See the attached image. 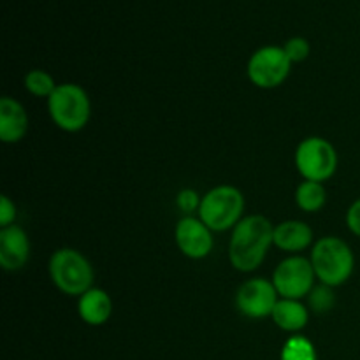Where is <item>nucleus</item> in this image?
I'll list each match as a JSON object with an SVG mask.
<instances>
[{"instance_id": "nucleus-1", "label": "nucleus", "mask_w": 360, "mask_h": 360, "mask_svg": "<svg viewBox=\"0 0 360 360\" xmlns=\"http://www.w3.org/2000/svg\"><path fill=\"white\" fill-rule=\"evenodd\" d=\"M274 245V225L262 214L245 217L232 229L229 260L241 273H252L262 266L267 252Z\"/></svg>"}, {"instance_id": "nucleus-2", "label": "nucleus", "mask_w": 360, "mask_h": 360, "mask_svg": "<svg viewBox=\"0 0 360 360\" xmlns=\"http://www.w3.org/2000/svg\"><path fill=\"white\" fill-rule=\"evenodd\" d=\"M316 280L327 287H341L352 278L355 269V255L348 243L336 236H327L313 245L309 257Z\"/></svg>"}, {"instance_id": "nucleus-3", "label": "nucleus", "mask_w": 360, "mask_h": 360, "mask_svg": "<svg viewBox=\"0 0 360 360\" xmlns=\"http://www.w3.org/2000/svg\"><path fill=\"white\" fill-rule=\"evenodd\" d=\"M51 122L63 132H79L88 125L91 102L86 90L76 83H62L48 98Z\"/></svg>"}, {"instance_id": "nucleus-4", "label": "nucleus", "mask_w": 360, "mask_h": 360, "mask_svg": "<svg viewBox=\"0 0 360 360\" xmlns=\"http://www.w3.org/2000/svg\"><path fill=\"white\" fill-rule=\"evenodd\" d=\"M49 276L60 292L81 297L91 288L95 274L83 253L74 248H60L49 259Z\"/></svg>"}, {"instance_id": "nucleus-5", "label": "nucleus", "mask_w": 360, "mask_h": 360, "mask_svg": "<svg viewBox=\"0 0 360 360\" xmlns=\"http://www.w3.org/2000/svg\"><path fill=\"white\" fill-rule=\"evenodd\" d=\"M197 213L213 232L229 231L243 220L245 195L232 185L214 186L202 195Z\"/></svg>"}, {"instance_id": "nucleus-6", "label": "nucleus", "mask_w": 360, "mask_h": 360, "mask_svg": "<svg viewBox=\"0 0 360 360\" xmlns=\"http://www.w3.org/2000/svg\"><path fill=\"white\" fill-rule=\"evenodd\" d=\"M336 148L323 137H306L295 150V167L306 181L323 183L338 171Z\"/></svg>"}, {"instance_id": "nucleus-7", "label": "nucleus", "mask_w": 360, "mask_h": 360, "mask_svg": "<svg viewBox=\"0 0 360 360\" xmlns=\"http://www.w3.org/2000/svg\"><path fill=\"white\" fill-rule=\"evenodd\" d=\"M290 69L292 62L281 46H264L250 56L246 74L255 86L273 90L287 81Z\"/></svg>"}, {"instance_id": "nucleus-8", "label": "nucleus", "mask_w": 360, "mask_h": 360, "mask_svg": "<svg viewBox=\"0 0 360 360\" xmlns=\"http://www.w3.org/2000/svg\"><path fill=\"white\" fill-rule=\"evenodd\" d=\"M315 280L316 274L311 260L301 255H292L278 264L271 281L281 299L301 301L315 288Z\"/></svg>"}, {"instance_id": "nucleus-9", "label": "nucleus", "mask_w": 360, "mask_h": 360, "mask_svg": "<svg viewBox=\"0 0 360 360\" xmlns=\"http://www.w3.org/2000/svg\"><path fill=\"white\" fill-rule=\"evenodd\" d=\"M273 281L266 278H252L246 280L236 294V306L245 316L253 320L266 319L273 315L276 302L280 301Z\"/></svg>"}, {"instance_id": "nucleus-10", "label": "nucleus", "mask_w": 360, "mask_h": 360, "mask_svg": "<svg viewBox=\"0 0 360 360\" xmlns=\"http://www.w3.org/2000/svg\"><path fill=\"white\" fill-rule=\"evenodd\" d=\"M179 252L193 260L206 259L214 246L213 231L199 217H185L178 221L174 231Z\"/></svg>"}, {"instance_id": "nucleus-11", "label": "nucleus", "mask_w": 360, "mask_h": 360, "mask_svg": "<svg viewBox=\"0 0 360 360\" xmlns=\"http://www.w3.org/2000/svg\"><path fill=\"white\" fill-rule=\"evenodd\" d=\"M30 259L27 232L16 224L0 231V266L6 271H20Z\"/></svg>"}, {"instance_id": "nucleus-12", "label": "nucleus", "mask_w": 360, "mask_h": 360, "mask_svg": "<svg viewBox=\"0 0 360 360\" xmlns=\"http://www.w3.org/2000/svg\"><path fill=\"white\" fill-rule=\"evenodd\" d=\"M28 132V115L13 97L0 101V139L6 144L20 143Z\"/></svg>"}, {"instance_id": "nucleus-13", "label": "nucleus", "mask_w": 360, "mask_h": 360, "mask_svg": "<svg viewBox=\"0 0 360 360\" xmlns=\"http://www.w3.org/2000/svg\"><path fill=\"white\" fill-rule=\"evenodd\" d=\"M313 243V229L306 221L287 220L274 227V246L281 252L299 253Z\"/></svg>"}, {"instance_id": "nucleus-14", "label": "nucleus", "mask_w": 360, "mask_h": 360, "mask_svg": "<svg viewBox=\"0 0 360 360\" xmlns=\"http://www.w3.org/2000/svg\"><path fill=\"white\" fill-rule=\"evenodd\" d=\"M77 313H79V319L88 326H104L112 315V299L102 288L91 287L79 297Z\"/></svg>"}, {"instance_id": "nucleus-15", "label": "nucleus", "mask_w": 360, "mask_h": 360, "mask_svg": "<svg viewBox=\"0 0 360 360\" xmlns=\"http://www.w3.org/2000/svg\"><path fill=\"white\" fill-rule=\"evenodd\" d=\"M271 319L285 333L297 334L308 326L309 309L297 299H280L274 306Z\"/></svg>"}, {"instance_id": "nucleus-16", "label": "nucleus", "mask_w": 360, "mask_h": 360, "mask_svg": "<svg viewBox=\"0 0 360 360\" xmlns=\"http://www.w3.org/2000/svg\"><path fill=\"white\" fill-rule=\"evenodd\" d=\"M295 202L306 213H316L327 202V190L323 183L302 181L295 190Z\"/></svg>"}, {"instance_id": "nucleus-17", "label": "nucleus", "mask_w": 360, "mask_h": 360, "mask_svg": "<svg viewBox=\"0 0 360 360\" xmlns=\"http://www.w3.org/2000/svg\"><path fill=\"white\" fill-rule=\"evenodd\" d=\"M280 360H319L315 345L301 334H294L285 341Z\"/></svg>"}, {"instance_id": "nucleus-18", "label": "nucleus", "mask_w": 360, "mask_h": 360, "mask_svg": "<svg viewBox=\"0 0 360 360\" xmlns=\"http://www.w3.org/2000/svg\"><path fill=\"white\" fill-rule=\"evenodd\" d=\"M25 88H27L28 94H32L34 97H46L49 98V95L56 90L58 84L55 83V79L51 77V74H48L42 69H34L30 72H27L23 79Z\"/></svg>"}, {"instance_id": "nucleus-19", "label": "nucleus", "mask_w": 360, "mask_h": 360, "mask_svg": "<svg viewBox=\"0 0 360 360\" xmlns=\"http://www.w3.org/2000/svg\"><path fill=\"white\" fill-rule=\"evenodd\" d=\"M334 304H336V295H334L333 287L322 283L309 292L308 306L311 311L327 313L334 308Z\"/></svg>"}, {"instance_id": "nucleus-20", "label": "nucleus", "mask_w": 360, "mask_h": 360, "mask_svg": "<svg viewBox=\"0 0 360 360\" xmlns=\"http://www.w3.org/2000/svg\"><path fill=\"white\" fill-rule=\"evenodd\" d=\"M283 49L285 53H287L288 58H290L292 63L304 62V60L309 56V53H311V46H309L308 39L304 37L288 39V41L285 42Z\"/></svg>"}, {"instance_id": "nucleus-21", "label": "nucleus", "mask_w": 360, "mask_h": 360, "mask_svg": "<svg viewBox=\"0 0 360 360\" xmlns=\"http://www.w3.org/2000/svg\"><path fill=\"white\" fill-rule=\"evenodd\" d=\"M200 199H202V197H199V193H197L195 190L185 188L176 195V206H178V210H181L186 217H192L195 211H199Z\"/></svg>"}, {"instance_id": "nucleus-22", "label": "nucleus", "mask_w": 360, "mask_h": 360, "mask_svg": "<svg viewBox=\"0 0 360 360\" xmlns=\"http://www.w3.org/2000/svg\"><path fill=\"white\" fill-rule=\"evenodd\" d=\"M14 220H16V204L7 195H2V200H0V225H2V229L9 227V225H14Z\"/></svg>"}, {"instance_id": "nucleus-23", "label": "nucleus", "mask_w": 360, "mask_h": 360, "mask_svg": "<svg viewBox=\"0 0 360 360\" xmlns=\"http://www.w3.org/2000/svg\"><path fill=\"white\" fill-rule=\"evenodd\" d=\"M347 227L352 234L360 238V199L355 200L347 211Z\"/></svg>"}]
</instances>
